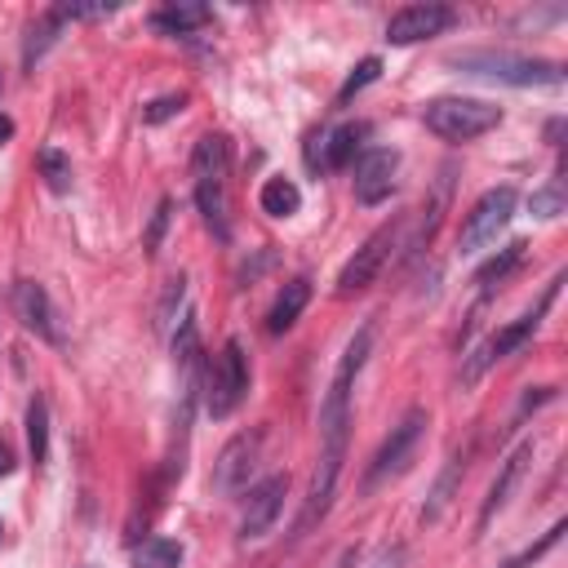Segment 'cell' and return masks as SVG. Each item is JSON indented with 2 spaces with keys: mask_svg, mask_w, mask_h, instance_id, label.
<instances>
[{
  "mask_svg": "<svg viewBox=\"0 0 568 568\" xmlns=\"http://www.w3.org/2000/svg\"><path fill=\"white\" fill-rule=\"evenodd\" d=\"M368 351H373V324H364V328L346 342V351H342V359H337V373H333V382H328V390H324V404H320V462H315V475H311L306 506H302V515H297V537L311 532V528L328 515V506H333L337 475H342V457H346L351 386H355V377H359Z\"/></svg>",
  "mask_w": 568,
  "mask_h": 568,
  "instance_id": "obj_1",
  "label": "cell"
},
{
  "mask_svg": "<svg viewBox=\"0 0 568 568\" xmlns=\"http://www.w3.org/2000/svg\"><path fill=\"white\" fill-rule=\"evenodd\" d=\"M368 568H404V546H382V550L368 559Z\"/></svg>",
  "mask_w": 568,
  "mask_h": 568,
  "instance_id": "obj_33",
  "label": "cell"
},
{
  "mask_svg": "<svg viewBox=\"0 0 568 568\" xmlns=\"http://www.w3.org/2000/svg\"><path fill=\"white\" fill-rule=\"evenodd\" d=\"M395 173H399V151L390 146H373L355 160V200L359 204H382L395 191Z\"/></svg>",
  "mask_w": 568,
  "mask_h": 568,
  "instance_id": "obj_13",
  "label": "cell"
},
{
  "mask_svg": "<svg viewBox=\"0 0 568 568\" xmlns=\"http://www.w3.org/2000/svg\"><path fill=\"white\" fill-rule=\"evenodd\" d=\"M355 559H359V550H342V555H337V564H333V568H355Z\"/></svg>",
  "mask_w": 568,
  "mask_h": 568,
  "instance_id": "obj_36",
  "label": "cell"
},
{
  "mask_svg": "<svg viewBox=\"0 0 568 568\" xmlns=\"http://www.w3.org/2000/svg\"><path fill=\"white\" fill-rule=\"evenodd\" d=\"M62 27H67V18L58 13V4H49V9L27 27V40H22V67H27V71H36V62L58 44Z\"/></svg>",
  "mask_w": 568,
  "mask_h": 568,
  "instance_id": "obj_17",
  "label": "cell"
},
{
  "mask_svg": "<svg viewBox=\"0 0 568 568\" xmlns=\"http://www.w3.org/2000/svg\"><path fill=\"white\" fill-rule=\"evenodd\" d=\"M182 297H186V280H182V275H173V280H169V288H164V302H160V311H155V315H160V324H173V311L182 306Z\"/></svg>",
  "mask_w": 568,
  "mask_h": 568,
  "instance_id": "obj_32",
  "label": "cell"
},
{
  "mask_svg": "<svg viewBox=\"0 0 568 568\" xmlns=\"http://www.w3.org/2000/svg\"><path fill=\"white\" fill-rule=\"evenodd\" d=\"M528 209H532V217H559L564 213V191L559 186H541V191L528 195Z\"/></svg>",
  "mask_w": 568,
  "mask_h": 568,
  "instance_id": "obj_29",
  "label": "cell"
},
{
  "mask_svg": "<svg viewBox=\"0 0 568 568\" xmlns=\"http://www.w3.org/2000/svg\"><path fill=\"white\" fill-rule=\"evenodd\" d=\"M559 537H564V524H555L550 532H541V541H537V546H528L524 555H515V559H506L501 568H528V564H537V559H541V555H546V550H550V546H555Z\"/></svg>",
  "mask_w": 568,
  "mask_h": 568,
  "instance_id": "obj_31",
  "label": "cell"
},
{
  "mask_svg": "<svg viewBox=\"0 0 568 568\" xmlns=\"http://www.w3.org/2000/svg\"><path fill=\"white\" fill-rule=\"evenodd\" d=\"M395 244H399V222H382V226L355 248V257L342 266V275H337V297H351V293L368 288V284L382 275V266L390 262Z\"/></svg>",
  "mask_w": 568,
  "mask_h": 568,
  "instance_id": "obj_9",
  "label": "cell"
},
{
  "mask_svg": "<svg viewBox=\"0 0 568 568\" xmlns=\"http://www.w3.org/2000/svg\"><path fill=\"white\" fill-rule=\"evenodd\" d=\"M209 18L213 13L204 4H164V9L151 13V27L164 31V36H191V31L209 27Z\"/></svg>",
  "mask_w": 568,
  "mask_h": 568,
  "instance_id": "obj_19",
  "label": "cell"
},
{
  "mask_svg": "<svg viewBox=\"0 0 568 568\" xmlns=\"http://www.w3.org/2000/svg\"><path fill=\"white\" fill-rule=\"evenodd\" d=\"M532 457V444H519L506 462H501V470H497V479L488 484V497H484V506H479V519H475V532H484L488 524H493V515L510 501V488H515V479L524 475V462Z\"/></svg>",
  "mask_w": 568,
  "mask_h": 568,
  "instance_id": "obj_16",
  "label": "cell"
},
{
  "mask_svg": "<svg viewBox=\"0 0 568 568\" xmlns=\"http://www.w3.org/2000/svg\"><path fill=\"white\" fill-rule=\"evenodd\" d=\"M524 248H528L524 240H510L501 253H493V257H488V262L475 271V284H479V288H493V284H501V280H506V275H510V271L524 262Z\"/></svg>",
  "mask_w": 568,
  "mask_h": 568,
  "instance_id": "obj_23",
  "label": "cell"
},
{
  "mask_svg": "<svg viewBox=\"0 0 568 568\" xmlns=\"http://www.w3.org/2000/svg\"><path fill=\"white\" fill-rule=\"evenodd\" d=\"M377 75H382V58H359V67H355V71L342 80V89H337V106H346V102H351L359 89H368Z\"/></svg>",
  "mask_w": 568,
  "mask_h": 568,
  "instance_id": "obj_26",
  "label": "cell"
},
{
  "mask_svg": "<svg viewBox=\"0 0 568 568\" xmlns=\"http://www.w3.org/2000/svg\"><path fill=\"white\" fill-rule=\"evenodd\" d=\"M27 444H31V462L44 466V457H49V404L40 395L27 404Z\"/></svg>",
  "mask_w": 568,
  "mask_h": 568,
  "instance_id": "obj_24",
  "label": "cell"
},
{
  "mask_svg": "<svg viewBox=\"0 0 568 568\" xmlns=\"http://www.w3.org/2000/svg\"><path fill=\"white\" fill-rule=\"evenodd\" d=\"M36 164H40V173H44V186L49 191H71V160L58 151V146H44L40 155H36Z\"/></svg>",
  "mask_w": 568,
  "mask_h": 568,
  "instance_id": "obj_25",
  "label": "cell"
},
{
  "mask_svg": "<svg viewBox=\"0 0 568 568\" xmlns=\"http://www.w3.org/2000/svg\"><path fill=\"white\" fill-rule=\"evenodd\" d=\"M244 395H248V355L240 337H226L217 359L204 373V408L209 417H231Z\"/></svg>",
  "mask_w": 568,
  "mask_h": 568,
  "instance_id": "obj_5",
  "label": "cell"
},
{
  "mask_svg": "<svg viewBox=\"0 0 568 568\" xmlns=\"http://www.w3.org/2000/svg\"><path fill=\"white\" fill-rule=\"evenodd\" d=\"M257 204H262V213H266V217H293V213L302 209V191H297V182H293V178L275 173V178H266V182H262Z\"/></svg>",
  "mask_w": 568,
  "mask_h": 568,
  "instance_id": "obj_20",
  "label": "cell"
},
{
  "mask_svg": "<svg viewBox=\"0 0 568 568\" xmlns=\"http://www.w3.org/2000/svg\"><path fill=\"white\" fill-rule=\"evenodd\" d=\"M120 4H111V0H93V4H58V13L67 18V22H93V18H111Z\"/></svg>",
  "mask_w": 568,
  "mask_h": 568,
  "instance_id": "obj_28",
  "label": "cell"
},
{
  "mask_svg": "<svg viewBox=\"0 0 568 568\" xmlns=\"http://www.w3.org/2000/svg\"><path fill=\"white\" fill-rule=\"evenodd\" d=\"M462 470H466V448H457V453L448 457V466H444V475L435 479V488H430V501H426V510H422V519H426V524H435V519L444 515V506L453 501V488H457V479H462Z\"/></svg>",
  "mask_w": 568,
  "mask_h": 568,
  "instance_id": "obj_21",
  "label": "cell"
},
{
  "mask_svg": "<svg viewBox=\"0 0 568 568\" xmlns=\"http://www.w3.org/2000/svg\"><path fill=\"white\" fill-rule=\"evenodd\" d=\"M422 124L444 142H470L501 124V106L484 98H430L422 106Z\"/></svg>",
  "mask_w": 568,
  "mask_h": 568,
  "instance_id": "obj_4",
  "label": "cell"
},
{
  "mask_svg": "<svg viewBox=\"0 0 568 568\" xmlns=\"http://www.w3.org/2000/svg\"><path fill=\"white\" fill-rule=\"evenodd\" d=\"M555 293H559V280H555V284H550L546 293H541V302H537V306H532L528 315H519L515 324L497 328V333H493V337H488V342H484V346H479V351H475V355L466 359V368H462V382H475V377H479L484 368H493L497 359H506L510 351H519V346H524V342H528V337H532V333L541 328V315L550 311Z\"/></svg>",
  "mask_w": 568,
  "mask_h": 568,
  "instance_id": "obj_7",
  "label": "cell"
},
{
  "mask_svg": "<svg viewBox=\"0 0 568 568\" xmlns=\"http://www.w3.org/2000/svg\"><path fill=\"white\" fill-rule=\"evenodd\" d=\"M364 138H368V124H342L333 133H320L306 146V164L311 169H346V164H355V151L364 146Z\"/></svg>",
  "mask_w": 568,
  "mask_h": 568,
  "instance_id": "obj_15",
  "label": "cell"
},
{
  "mask_svg": "<svg viewBox=\"0 0 568 568\" xmlns=\"http://www.w3.org/2000/svg\"><path fill=\"white\" fill-rule=\"evenodd\" d=\"M0 89H4V75H0Z\"/></svg>",
  "mask_w": 568,
  "mask_h": 568,
  "instance_id": "obj_37",
  "label": "cell"
},
{
  "mask_svg": "<svg viewBox=\"0 0 568 568\" xmlns=\"http://www.w3.org/2000/svg\"><path fill=\"white\" fill-rule=\"evenodd\" d=\"M129 564L133 568H182V546L169 541V537H146V541L133 546Z\"/></svg>",
  "mask_w": 568,
  "mask_h": 568,
  "instance_id": "obj_22",
  "label": "cell"
},
{
  "mask_svg": "<svg viewBox=\"0 0 568 568\" xmlns=\"http://www.w3.org/2000/svg\"><path fill=\"white\" fill-rule=\"evenodd\" d=\"M453 22H457V13H453L448 4H435V0H426V4H404L399 13H390L386 40H390V44H417V40H430V36L448 31Z\"/></svg>",
  "mask_w": 568,
  "mask_h": 568,
  "instance_id": "obj_11",
  "label": "cell"
},
{
  "mask_svg": "<svg viewBox=\"0 0 568 568\" xmlns=\"http://www.w3.org/2000/svg\"><path fill=\"white\" fill-rule=\"evenodd\" d=\"M306 302H311V280H288L284 288H280V297L271 302V311H266V333H284V328H293L297 324V315L306 311Z\"/></svg>",
  "mask_w": 568,
  "mask_h": 568,
  "instance_id": "obj_18",
  "label": "cell"
},
{
  "mask_svg": "<svg viewBox=\"0 0 568 568\" xmlns=\"http://www.w3.org/2000/svg\"><path fill=\"white\" fill-rule=\"evenodd\" d=\"M4 475H13V448L0 439V479H4Z\"/></svg>",
  "mask_w": 568,
  "mask_h": 568,
  "instance_id": "obj_34",
  "label": "cell"
},
{
  "mask_svg": "<svg viewBox=\"0 0 568 568\" xmlns=\"http://www.w3.org/2000/svg\"><path fill=\"white\" fill-rule=\"evenodd\" d=\"M257 457H262V430H240L213 462V484L217 493H240L248 488L253 470H257Z\"/></svg>",
  "mask_w": 568,
  "mask_h": 568,
  "instance_id": "obj_10",
  "label": "cell"
},
{
  "mask_svg": "<svg viewBox=\"0 0 568 568\" xmlns=\"http://www.w3.org/2000/svg\"><path fill=\"white\" fill-rule=\"evenodd\" d=\"M284 497H288V475H266L262 484H253L248 488V501H244V515H240V537L244 541L266 537L271 524L284 510Z\"/></svg>",
  "mask_w": 568,
  "mask_h": 568,
  "instance_id": "obj_12",
  "label": "cell"
},
{
  "mask_svg": "<svg viewBox=\"0 0 568 568\" xmlns=\"http://www.w3.org/2000/svg\"><path fill=\"white\" fill-rule=\"evenodd\" d=\"M182 111H186V93H160V98H151L142 106V124H164V120H173Z\"/></svg>",
  "mask_w": 568,
  "mask_h": 568,
  "instance_id": "obj_27",
  "label": "cell"
},
{
  "mask_svg": "<svg viewBox=\"0 0 568 568\" xmlns=\"http://www.w3.org/2000/svg\"><path fill=\"white\" fill-rule=\"evenodd\" d=\"M9 138H13V120H9V115H4V111H0V146H4V142H9Z\"/></svg>",
  "mask_w": 568,
  "mask_h": 568,
  "instance_id": "obj_35",
  "label": "cell"
},
{
  "mask_svg": "<svg viewBox=\"0 0 568 568\" xmlns=\"http://www.w3.org/2000/svg\"><path fill=\"white\" fill-rule=\"evenodd\" d=\"M515 204H519L515 186H493V191H484V195L470 204V213H466V222H462V231H457V248H462V253H484V248L506 231V222L515 217Z\"/></svg>",
  "mask_w": 568,
  "mask_h": 568,
  "instance_id": "obj_6",
  "label": "cell"
},
{
  "mask_svg": "<svg viewBox=\"0 0 568 568\" xmlns=\"http://www.w3.org/2000/svg\"><path fill=\"white\" fill-rule=\"evenodd\" d=\"M426 426H430L426 408H408V413L390 426V435L382 439V448L373 453L368 475H364V488H377V484H386L390 475H399V470L408 466V457H413V448H417V439H422Z\"/></svg>",
  "mask_w": 568,
  "mask_h": 568,
  "instance_id": "obj_8",
  "label": "cell"
},
{
  "mask_svg": "<svg viewBox=\"0 0 568 568\" xmlns=\"http://www.w3.org/2000/svg\"><path fill=\"white\" fill-rule=\"evenodd\" d=\"M169 213H173V200H160L155 213H151V226H146V235H142V248H146V253H160V240H164V231H169Z\"/></svg>",
  "mask_w": 568,
  "mask_h": 568,
  "instance_id": "obj_30",
  "label": "cell"
},
{
  "mask_svg": "<svg viewBox=\"0 0 568 568\" xmlns=\"http://www.w3.org/2000/svg\"><path fill=\"white\" fill-rule=\"evenodd\" d=\"M226 169H231V146L222 133H204L191 151V173H195V204L204 213V226L217 240H231L226 222Z\"/></svg>",
  "mask_w": 568,
  "mask_h": 568,
  "instance_id": "obj_3",
  "label": "cell"
},
{
  "mask_svg": "<svg viewBox=\"0 0 568 568\" xmlns=\"http://www.w3.org/2000/svg\"><path fill=\"white\" fill-rule=\"evenodd\" d=\"M448 67H457L462 75H479V80H497V84H515V89H564L559 62L524 58V53H506V49H462L448 58Z\"/></svg>",
  "mask_w": 568,
  "mask_h": 568,
  "instance_id": "obj_2",
  "label": "cell"
},
{
  "mask_svg": "<svg viewBox=\"0 0 568 568\" xmlns=\"http://www.w3.org/2000/svg\"><path fill=\"white\" fill-rule=\"evenodd\" d=\"M13 311H18V320H22V328L27 333H36V337H44V342H62V333H58V315H53V302H49V293H44V284H36V280H18L13 284Z\"/></svg>",
  "mask_w": 568,
  "mask_h": 568,
  "instance_id": "obj_14",
  "label": "cell"
}]
</instances>
